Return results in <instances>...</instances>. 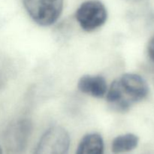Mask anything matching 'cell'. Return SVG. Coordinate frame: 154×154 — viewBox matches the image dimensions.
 Masks as SVG:
<instances>
[{
	"label": "cell",
	"mask_w": 154,
	"mask_h": 154,
	"mask_svg": "<svg viewBox=\"0 0 154 154\" xmlns=\"http://www.w3.org/2000/svg\"><path fill=\"white\" fill-rule=\"evenodd\" d=\"M148 91V86L142 77L137 74L126 73L111 84L106 98L113 109L124 112L143 100Z\"/></svg>",
	"instance_id": "1"
},
{
	"label": "cell",
	"mask_w": 154,
	"mask_h": 154,
	"mask_svg": "<svg viewBox=\"0 0 154 154\" xmlns=\"http://www.w3.org/2000/svg\"><path fill=\"white\" fill-rule=\"evenodd\" d=\"M30 17L38 25L55 23L61 15L64 0H22Z\"/></svg>",
	"instance_id": "2"
},
{
	"label": "cell",
	"mask_w": 154,
	"mask_h": 154,
	"mask_svg": "<svg viewBox=\"0 0 154 154\" xmlns=\"http://www.w3.org/2000/svg\"><path fill=\"white\" fill-rule=\"evenodd\" d=\"M108 11L102 2L87 0L80 5L76 11V19L81 28L92 32L102 26L107 20Z\"/></svg>",
	"instance_id": "3"
},
{
	"label": "cell",
	"mask_w": 154,
	"mask_h": 154,
	"mask_svg": "<svg viewBox=\"0 0 154 154\" xmlns=\"http://www.w3.org/2000/svg\"><path fill=\"white\" fill-rule=\"evenodd\" d=\"M70 137L64 128L52 126L39 141L35 154H68Z\"/></svg>",
	"instance_id": "4"
},
{
	"label": "cell",
	"mask_w": 154,
	"mask_h": 154,
	"mask_svg": "<svg viewBox=\"0 0 154 154\" xmlns=\"http://www.w3.org/2000/svg\"><path fill=\"white\" fill-rule=\"evenodd\" d=\"M79 90L95 98H102L106 95L108 85L106 80L101 75H84L78 81Z\"/></svg>",
	"instance_id": "5"
},
{
	"label": "cell",
	"mask_w": 154,
	"mask_h": 154,
	"mask_svg": "<svg viewBox=\"0 0 154 154\" xmlns=\"http://www.w3.org/2000/svg\"><path fill=\"white\" fill-rule=\"evenodd\" d=\"M104 141L102 137L98 133L86 135L81 139L76 154H103Z\"/></svg>",
	"instance_id": "6"
},
{
	"label": "cell",
	"mask_w": 154,
	"mask_h": 154,
	"mask_svg": "<svg viewBox=\"0 0 154 154\" xmlns=\"http://www.w3.org/2000/svg\"><path fill=\"white\" fill-rule=\"evenodd\" d=\"M139 138L132 133L119 135L112 141V151L115 153L131 151L138 146Z\"/></svg>",
	"instance_id": "7"
},
{
	"label": "cell",
	"mask_w": 154,
	"mask_h": 154,
	"mask_svg": "<svg viewBox=\"0 0 154 154\" xmlns=\"http://www.w3.org/2000/svg\"><path fill=\"white\" fill-rule=\"evenodd\" d=\"M148 54L150 58L154 63V37L150 40L148 45Z\"/></svg>",
	"instance_id": "8"
},
{
	"label": "cell",
	"mask_w": 154,
	"mask_h": 154,
	"mask_svg": "<svg viewBox=\"0 0 154 154\" xmlns=\"http://www.w3.org/2000/svg\"><path fill=\"white\" fill-rule=\"evenodd\" d=\"M0 154H2V149H1V147H0Z\"/></svg>",
	"instance_id": "9"
}]
</instances>
